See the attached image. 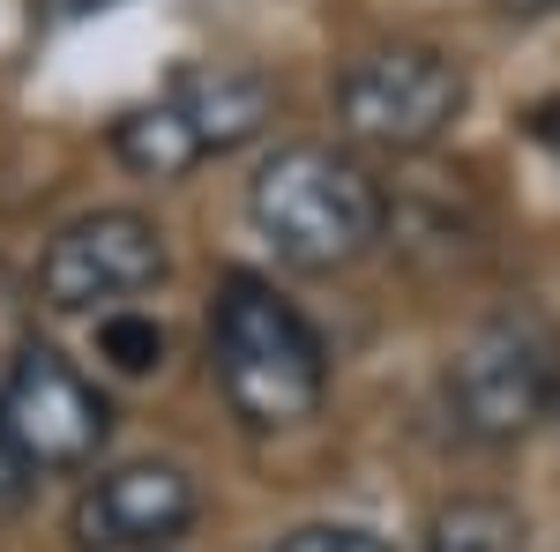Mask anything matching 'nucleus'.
Listing matches in <instances>:
<instances>
[{
  "label": "nucleus",
  "mask_w": 560,
  "mask_h": 552,
  "mask_svg": "<svg viewBox=\"0 0 560 552\" xmlns=\"http://www.w3.org/2000/svg\"><path fill=\"white\" fill-rule=\"evenodd\" d=\"M210 374L247 433H292L329 396V351L269 277L224 269L210 292Z\"/></svg>",
  "instance_id": "obj_1"
},
{
  "label": "nucleus",
  "mask_w": 560,
  "mask_h": 552,
  "mask_svg": "<svg viewBox=\"0 0 560 552\" xmlns=\"http://www.w3.org/2000/svg\"><path fill=\"white\" fill-rule=\"evenodd\" d=\"M247 216L277 247V261H292L306 277H329V269H351V261H366L382 247L388 195H382V179L359 157H345V150L284 142L247 179Z\"/></svg>",
  "instance_id": "obj_2"
},
{
  "label": "nucleus",
  "mask_w": 560,
  "mask_h": 552,
  "mask_svg": "<svg viewBox=\"0 0 560 552\" xmlns=\"http://www.w3.org/2000/svg\"><path fill=\"white\" fill-rule=\"evenodd\" d=\"M553 396H560V329H553V314H538L523 298L486 314L464 337L456 366H448V411L486 448L523 441L553 411Z\"/></svg>",
  "instance_id": "obj_3"
},
{
  "label": "nucleus",
  "mask_w": 560,
  "mask_h": 552,
  "mask_svg": "<svg viewBox=\"0 0 560 552\" xmlns=\"http://www.w3.org/2000/svg\"><path fill=\"white\" fill-rule=\"evenodd\" d=\"M464 105H471V83L441 45H374L337 75L345 134L366 150H388V157L433 150L464 120Z\"/></svg>",
  "instance_id": "obj_4"
},
{
  "label": "nucleus",
  "mask_w": 560,
  "mask_h": 552,
  "mask_svg": "<svg viewBox=\"0 0 560 552\" xmlns=\"http://www.w3.org/2000/svg\"><path fill=\"white\" fill-rule=\"evenodd\" d=\"M165 232L142 210H90L75 224H60L38 255V306L45 314H113L128 298L165 284Z\"/></svg>",
  "instance_id": "obj_5"
},
{
  "label": "nucleus",
  "mask_w": 560,
  "mask_h": 552,
  "mask_svg": "<svg viewBox=\"0 0 560 552\" xmlns=\"http://www.w3.org/2000/svg\"><path fill=\"white\" fill-rule=\"evenodd\" d=\"M0 425L31 470H90L113 433V411L68 351L23 343L8 359V381H0Z\"/></svg>",
  "instance_id": "obj_6"
},
{
  "label": "nucleus",
  "mask_w": 560,
  "mask_h": 552,
  "mask_svg": "<svg viewBox=\"0 0 560 552\" xmlns=\"http://www.w3.org/2000/svg\"><path fill=\"white\" fill-rule=\"evenodd\" d=\"M195 515H202L195 478L179 463L142 456V463L97 470L83 493H75V508H68V545L75 552H165L195 530Z\"/></svg>",
  "instance_id": "obj_7"
},
{
  "label": "nucleus",
  "mask_w": 560,
  "mask_h": 552,
  "mask_svg": "<svg viewBox=\"0 0 560 552\" xmlns=\"http://www.w3.org/2000/svg\"><path fill=\"white\" fill-rule=\"evenodd\" d=\"M165 97L187 120L202 157H224V150L255 142L269 128V113H277V90L261 83V75H240V68H187V75L165 83Z\"/></svg>",
  "instance_id": "obj_8"
},
{
  "label": "nucleus",
  "mask_w": 560,
  "mask_h": 552,
  "mask_svg": "<svg viewBox=\"0 0 560 552\" xmlns=\"http://www.w3.org/2000/svg\"><path fill=\"white\" fill-rule=\"evenodd\" d=\"M113 157H120L135 179H179V172L202 165V150H195V134H187V120L173 113L165 90H158L150 105H135V113L113 120Z\"/></svg>",
  "instance_id": "obj_9"
},
{
  "label": "nucleus",
  "mask_w": 560,
  "mask_h": 552,
  "mask_svg": "<svg viewBox=\"0 0 560 552\" xmlns=\"http://www.w3.org/2000/svg\"><path fill=\"white\" fill-rule=\"evenodd\" d=\"M523 515L509 501H486V493H464L448 508H433L427 522V545L419 552H523Z\"/></svg>",
  "instance_id": "obj_10"
},
{
  "label": "nucleus",
  "mask_w": 560,
  "mask_h": 552,
  "mask_svg": "<svg viewBox=\"0 0 560 552\" xmlns=\"http://www.w3.org/2000/svg\"><path fill=\"white\" fill-rule=\"evenodd\" d=\"M97 359L120 374V381H150L158 366H165V351H173V337H165V321L158 314H135V306H113V314H97Z\"/></svg>",
  "instance_id": "obj_11"
},
{
  "label": "nucleus",
  "mask_w": 560,
  "mask_h": 552,
  "mask_svg": "<svg viewBox=\"0 0 560 552\" xmlns=\"http://www.w3.org/2000/svg\"><path fill=\"white\" fill-rule=\"evenodd\" d=\"M269 552H396V545L374 538V530H359V522H306L292 538H277Z\"/></svg>",
  "instance_id": "obj_12"
},
{
  "label": "nucleus",
  "mask_w": 560,
  "mask_h": 552,
  "mask_svg": "<svg viewBox=\"0 0 560 552\" xmlns=\"http://www.w3.org/2000/svg\"><path fill=\"white\" fill-rule=\"evenodd\" d=\"M31 478H38V470L15 456V441H8V425H0V515H15L31 501Z\"/></svg>",
  "instance_id": "obj_13"
},
{
  "label": "nucleus",
  "mask_w": 560,
  "mask_h": 552,
  "mask_svg": "<svg viewBox=\"0 0 560 552\" xmlns=\"http://www.w3.org/2000/svg\"><path fill=\"white\" fill-rule=\"evenodd\" d=\"M509 15H546V8H560V0H501Z\"/></svg>",
  "instance_id": "obj_14"
},
{
  "label": "nucleus",
  "mask_w": 560,
  "mask_h": 552,
  "mask_svg": "<svg viewBox=\"0 0 560 552\" xmlns=\"http://www.w3.org/2000/svg\"><path fill=\"white\" fill-rule=\"evenodd\" d=\"M90 8H105V0H60V15H90Z\"/></svg>",
  "instance_id": "obj_15"
},
{
  "label": "nucleus",
  "mask_w": 560,
  "mask_h": 552,
  "mask_svg": "<svg viewBox=\"0 0 560 552\" xmlns=\"http://www.w3.org/2000/svg\"><path fill=\"white\" fill-rule=\"evenodd\" d=\"M553 419H560V396H553Z\"/></svg>",
  "instance_id": "obj_16"
}]
</instances>
